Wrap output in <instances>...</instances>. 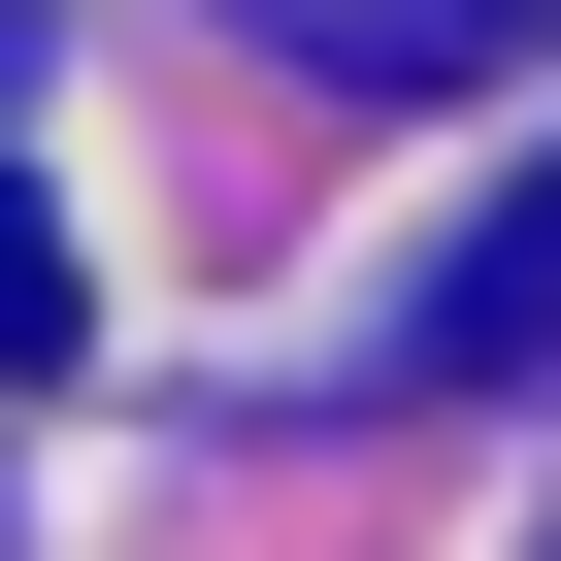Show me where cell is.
I'll return each instance as SVG.
<instances>
[{
	"label": "cell",
	"instance_id": "7a4b0ae2",
	"mask_svg": "<svg viewBox=\"0 0 561 561\" xmlns=\"http://www.w3.org/2000/svg\"><path fill=\"white\" fill-rule=\"evenodd\" d=\"M264 34H298L331 100H462V67H528L561 0H264Z\"/></svg>",
	"mask_w": 561,
	"mask_h": 561
},
{
	"label": "cell",
	"instance_id": "3957f363",
	"mask_svg": "<svg viewBox=\"0 0 561 561\" xmlns=\"http://www.w3.org/2000/svg\"><path fill=\"white\" fill-rule=\"evenodd\" d=\"M67 331H100V264H67V198H34V165H0V397H34Z\"/></svg>",
	"mask_w": 561,
	"mask_h": 561
},
{
	"label": "cell",
	"instance_id": "6da1fadb",
	"mask_svg": "<svg viewBox=\"0 0 561 561\" xmlns=\"http://www.w3.org/2000/svg\"><path fill=\"white\" fill-rule=\"evenodd\" d=\"M495 364H561V198H495L430 298H397V397H495Z\"/></svg>",
	"mask_w": 561,
	"mask_h": 561
}]
</instances>
